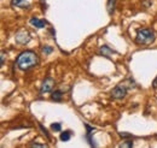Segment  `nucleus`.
I'll list each match as a JSON object with an SVG mask.
<instances>
[{
    "instance_id": "f8f14e48",
    "label": "nucleus",
    "mask_w": 157,
    "mask_h": 148,
    "mask_svg": "<svg viewBox=\"0 0 157 148\" xmlns=\"http://www.w3.org/2000/svg\"><path fill=\"white\" fill-rule=\"evenodd\" d=\"M42 53H45V54H50V53H52V47H50V46H45V47H42Z\"/></svg>"
},
{
    "instance_id": "0eeeda50",
    "label": "nucleus",
    "mask_w": 157,
    "mask_h": 148,
    "mask_svg": "<svg viewBox=\"0 0 157 148\" xmlns=\"http://www.w3.org/2000/svg\"><path fill=\"white\" fill-rule=\"evenodd\" d=\"M12 6L21 7V9H29L30 4L25 0H12Z\"/></svg>"
},
{
    "instance_id": "6e6552de",
    "label": "nucleus",
    "mask_w": 157,
    "mask_h": 148,
    "mask_svg": "<svg viewBox=\"0 0 157 148\" xmlns=\"http://www.w3.org/2000/svg\"><path fill=\"white\" fill-rule=\"evenodd\" d=\"M62 96H63V94H62L60 91H55V92L52 93V95H51V99L55 100V101H60Z\"/></svg>"
},
{
    "instance_id": "f257e3e1",
    "label": "nucleus",
    "mask_w": 157,
    "mask_h": 148,
    "mask_svg": "<svg viewBox=\"0 0 157 148\" xmlns=\"http://www.w3.org/2000/svg\"><path fill=\"white\" fill-rule=\"evenodd\" d=\"M38 63H39V58L32 51L22 52L17 58V65L21 70H29L30 68L38 65Z\"/></svg>"
},
{
    "instance_id": "9d476101",
    "label": "nucleus",
    "mask_w": 157,
    "mask_h": 148,
    "mask_svg": "<svg viewBox=\"0 0 157 148\" xmlns=\"http://www.w3.org/2000/svg\"><path fill=\"white\" fill-rule=\"evenodd\" d=\"M70 137H71V132H70V131H64V132H62V134H60V140H62V141H64V142L69 141V140H70Z\"/></svg>"
},
{
    "instance_id": "9b49d317",
    "label": "nucleus",
    "mask_w": 157,
    "mask_h": 148,
    "mask_svg": "<svg viewBox=\"0 0 157 148\" xmlns=\"http://www.w3.org/2000/svg\"><path fill=\"white\" fill-rule=\"evenodd\" d=\"M115 10V0H108V12L111 15Z\"/></svg>"
},
{
    "instance_id": "f03ea898",
    "label": "nucleus",
    "mask_w": 157,
    "mask_h": 148,
    "mask_svg": "<svg viewBox=\"0 0 157 148\" xmlns=\"http://www.w3.org/2000/svg\"><path fill=\"white\" fill-rule=\"evenodd\" d=\"M155 34L150 29H139L137 33V42L140 45H149L154 42Z\"/></svg>"
},
{
    "instance_id": "ddd939ff",
    "label": "nucleus",
    "mask_w": 157,
    "mask_h": 148,
    "mask_svg": "<svg viewBox=\"0 0 157 148\" xmlns=\"http://www.w3.org/2000/svg\"><path fill=\"white\" fill-rule=\"evenodd\" d=\"M51 129L53 130V131H60V129H62L60 123H55V124H52V125H51Z\"/></svg>"
},
{
    "instance_id": "1a4fd4ad",
    "label": "nucleus",
    "mask_w": 157,
    "mask_h": 148,
    "mask_svg": "<svg viewBox=\"0 0 157 148\" xmlns=\"http://www.w3.org/2000/svg\"><path fill=\"white\" fill-rule=\"evenodd\" d=\"M99 52H100V54H103V56H105V57H109L110 53H114V52H113L108 46H103V47L100 48V51H99Z\"/></svg>"
},
{
    "instance_id": "20e7f679",
    "label": "nucleus",
    "mask_w": 157,
    "mask_h": 148,
    "mask_svg": "<svg viewBox=\"0 0 157 148\" xmlns=\"http://www.w3.org/2000/svg\"><path fill=\"white\" fill-rule=\"evenodd\" d=\"M55 84V81L53 78L51 77H47L44 82H42V86H41V93H47V92H51L52 87Z\"/></svg>"
},
{
    "instance_id": "f3484780",
    "label": "nucleus",
    "mask_w": 157,
    "mask_h": 148,
    "mask_svg": "<svg viewBox=\"0 0 157 148\" xmlns=\"http://www.w3.org/2000/svg\"><path fill=\"white\" fill-rule=\"evenodd\" d=\"M4 58H5V53L2 52V53H1V65L4 64Z\"/></svg>"
},
{
    "instance_id": "4468645a",
    "label": "nucleus",
    "mask_w": 157,
    "mask_h": 148,
    "mask_svg": "<svg viewBox=\"0 0 157 148\" xmlns=\"http://www.w3.org/2000/svg\"><path fill=\"white\" fill-rule=\"evenodd\" d=\"M120 147H133V142L132 141H126L124 143H121Z\"/></svg>"
},
{
    "instance_id": "2eb2a0df",
    "label": "nucleus",
    "mask_w": 157,
    "mask_h": 148,
    "mask_svg": "<svg viewBox=\"0 0 157 148\" xmlns=\"http://www.w3.org/2000/svg\"><path fill=\"white\" fill-rule=\"evenodd\" d=\"M152 87H154L155 89L157 88V77L155 78V80H154V82H152Z\"/></svg>"
},
{
    "instance_id": "7ed1b4c3",
    "label": "nucleus",
    "mask_w": 157,
    "mask_h": 148,
    "mask_svg": "<svg viewBox=\"0 0 157 148\" xmlns=\"http://www.w3.org/2000/svg\"><path fill=\"white\" fill-rule=\"evenodd\" d=\"M126 93H127V89L124 86L120 84L117 87H115L113 91H111V98L113 99H122L126 96Z\"/></svg>"
},
{
    "instance_id": "423d86ee",
    "label": "nucleus",
    "mask_w": 157,
    "mask_h": 148,
    "mask_svg": "<svg viewBox=\"0 0 157 148\" xmlns=\"http://www.w3.org/2000/svg\"><path fill=\"white\" fill-rule=\"evenodd\" d=\"M30 24L34 25V27H36L38 29H41V28H45L46 22L42 20V19L36 18V17H32V18H30Z\"/></svg>"
},
{
    "instance_id": "dca6fc26",
    "label": "nucleus",
    "mask_w": 157,
    "mask_h": 148,
    "mask_svg": "<svg viewBox=\"0 0 157 148\" xmlns=\"http://www.w3.org/2000/svg\"><path fill=\"white\" fill-rule=\"evenodd\" d=\"M32 146H33V147H46L45 145H39V143H33Z\"/></svg>"
},
{
    "instance_id": "39448f33",
    "label": "nucleus",
    "mask_w": 157,
    "mask_h": 148,
    "mask_svg": "<svg viewBox=\"0 0 157 148\" xmlns=\"http://www.w3.org/2000/svg\"><path fill=\"white\" fill-rule=\"evenodd\" d=\"M29 40H30V36L27 31H21L16 35V41L18 43H27Z\"/></svg>"
}]
</instances>
